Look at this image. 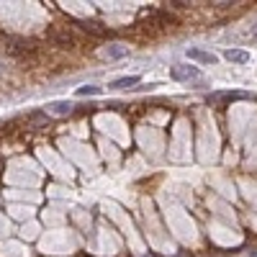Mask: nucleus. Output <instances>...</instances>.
Instances as JSON below:
<instances>
[{"instance_id":"f257e3e1","label":"nucleus","mask_w":257,"mask_h":257,"mask_svg":"<svg viewBox=\"0 0 257 257\" xmlns=\"http://www.w3.org/2000/svg\"><path fill=\"white\" fill-rule=\"evenodd\" d=\"M170 75H172V80L191 83V80H198V77H200V70H198V67H191V64H175L170 70Z\"/></svg>"},{"instance_id":"f03ea898","label":"nucleus","mask_w":257,"mask_h":257,"mask_svg":"<svg viewBox=\"0 0 257 257\" xmlns=\"http://www.w3.org/2000/svg\"><path fill=\"white\" fill-rule=\"evenodd\" d=\"M185 54H188V59L200 62V64H216L219 62V57H216L214 52H203V49H198V47H191Z\"/></svg>"},{"instance_id":"7ed1b4c3","label":"nucleus","mask_w":257,"mask_h":257,"mask_svg":"<svg viewBox=\"0 0 257 257\" xmlns=\"http://www.w3.org/2000/svg\"><path fill=\"white\" fill-rule=\"evenodd\" d=\"M126 54H129V47H124V44H108V47L103 49L106 59H124Z\"/></svg>"},{"instance_id":"20e7f679","label":"nucleus","mask_w":257,"mask_h":257,"mask_svg":"<svg viewBox=\"0 0 257 257\" xmlns=\"http://www.w3.org/2000/svg\"><path fill=\"white\" fill-rule=\"evenodd\" d=\"M139 83H142L139 75H126V77H118V80H114L108 87H116V90H129V87L139 85Z\"/></svg>"},{"instance_id":"39448f33","label":"nucleus","mask_w":257,"mask_h":257,"mask_svg":"<svg viewBox=\"0 0 257 257\" xmlns=\"http://www.w3.org/2000/svg\"><path fill=\"white\" fill-rule=\"evenodd\" d=\"M224 57H227L229 62H234V64H247V62H250V54L244 52V49H227Z\"/></svg>"},{"instance_id":"423d86ee","label":"nucleus","mask_w":257,"mask_h":257,"mask_svg":"<svg viewBox=\"0 0 257 257\" xmlns=\"http://www.w3.org/2000/svg\"><path fill=\"white\" fill-rule=\"evenodd\" d=\"M72 103L70 100H54V103H49V111L52 114H57V116H67V114H72Z\"/></svg>"},{"instance_id":"0eeeda50","label":"nucleus","mask_w":257,"mask_h":257,"mask_svg":"<svg viewBox=\"0 0 257 257\" xmlns=\"http://www.w3.org/2000/svg\"><path fill=\"white\" fill-rule=\"evenodd\" d=\"M103 93V87H98V85H83V87H77V95H100Z\"/></svg>"},{"instance_id":"6e6552de","label":"nucleus","mask_w":257,"mask_h":257,"mask_svg":"<svg viewBox=\"0 0 257 257\" xmlns=\"http://www.w3.org/2000/svg\"><path fill=\"white\" fill-rule=\"evenodd\" d=\"M250 257H257V255H250Z\"/></svg>"},{"instance_id":"1a4fd4ad","label":"nucleus","mask_w":257,"mask_h":257,"mask_svg":"<svg viewBox=\"0 0 257 257\" xmlns=\"http://www.w3.org/2000/svg\"><path fill=\"white\" fill-rule=\"evenodd\" d=\"M255 39H257V33H255Z\"/></svg>"}]
</instances>
